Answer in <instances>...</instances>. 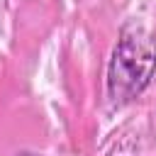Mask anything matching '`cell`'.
I'll list each match as a JSON object with an SVG mask.
<instances>
[{
  "label": "cell",
  "instance_id": "obj_1",
  "mask_svg": "<svg viewBox=\"0 0 156 156\" xmlns=\"http://www.w3.org/2000/svg\"><path fill=\"white\" fill-rule=\"evenodd\" d=\"M156 73V34L146 27L129 22L122 27L119 39L107 63V98L112 105L136 100Z\"/></svg>",
  "mask_w": 156,
  "mask_h": 156
},
{
  "label": "cell",
  "instance_id": "obj_2",
  "mask_svg": "<svg viewBox=\"0 0 156 156\" xmlns=\"http://www.w3.org/2000/svg\"><path fill=\"white\" fill-rule=\"evenodd\" d=\"M15 156H39V154H34V151H17Z\"/></svg>",
  "mask_w": 156,
  "mask_h": 156
}]
</instances>
